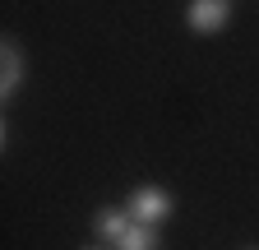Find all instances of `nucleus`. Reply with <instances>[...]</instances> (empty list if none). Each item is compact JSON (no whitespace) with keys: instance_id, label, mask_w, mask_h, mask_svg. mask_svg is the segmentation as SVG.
Instances as JSON below:
<instances>
[{"instance_id":"obj_1","label":"nucleus","mask_w":259,"mask_h":250,"mask_svg":"<svg viewBox=\"0 0 259 250\" xmlns=\"http://www.w3.org/2000/svg\"><path fill=\"white\" fill-rule=\"evenodd\" d=\"M125 209H130V218H135V223L162 227V223L176 213V199L162 190V185H135V190H130V199H125Z\"/></svg>"},{"instance_id":"obj_2","label":"nucleus","mask_w":259,"mask_h":250,"mask_svg":"<svg viewBox=\"0 0 259 250\" xmlns=\"http://www.w3.org/2000/svg\"><path fill=\"white\" fill-rule=\"evenodd\" d=\"M232 23V0H190L185 5V28L199 37H213Z\"/></svg>"},{"instance_id":"obj_3","label":"nucleus","mask_w":259,"mask_h":250,"mask_svg":"<svg viewBox=\"0 0 259 250\" xmlns=\"http://www.w3.org/2000/svg\"><path fill=\"white\" fill-rule=\"evenodd\" d=\"M23 51H19V42L14 37H5V42H0V98H14V93L23 88Z\"/></svg>"},{"instance_id":"obj_4","label":"nucleus","mask_w":259,"mask_h":250,"mask_svg":"<svg viewBox=\"0 0 259 250\" xmlns=\"http://www.w3.org/2000/svg\"><path fill=\"white\" fill-rule=\"evenodd\" d=\"M130 227H135V218H130L125 204H120V209H97V218H93V232L102 236V241H111V245H116Z\"/></svg>"},{"instance_id":"obj_5","label":"nucleus","mask_w":259,"mask_h":250,"mask_svg":"<svg viewBox=\"0 0 259 250\" xmlns=\"http://www.w3.org/2000/svg\"><path fill=\"white\" fill-rule=\"evenodd\" d=\"M157 227H148V223H135V227H130L120 241H116V250H157Z\"/></svg>"},{"instance_id":"obj_6","label":"nucleus","mask_w":259,"mask_h":250,"mask_svg":"<svg viewBox=\"0 0 259 250\" xmlns=\"http://www.w3.org/2000/svg\"><path fill=\"white\" fill-rule=\"evenodd\" d=\"M83 250H102V245H83Z\"/></svg>"},{"instance_id":"obj_7","label":"nucleus","mask_w":259,"mask_h":250,"mask_svg":"<svg viewBox=\"0 0 259 250\" xmlns=\"http://www.w3.org/2000/svg\"><path fill=\"white\" fill-rule=\"evenodd\" d=\"M250 250H259V245H250Z\"/></svg>"}]
</instances>
